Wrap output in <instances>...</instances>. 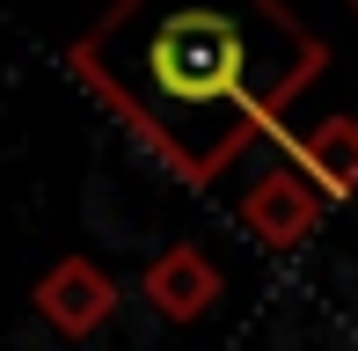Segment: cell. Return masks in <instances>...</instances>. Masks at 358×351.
Listing matches in <instances>:
<instances>
[{"label":"cell","instance_id":"obj_1","mask_svg":"<svg viewBox=\"0 0 358 351\" xmlns=\"http://www.w3.org/2000/svg\"><path fill=\"white\" fill-rule=\"evenodd\" d=\"M329 66L285 0H117L66 44V73L169 176L220 183Z\"/></svg>","mask_w":358,"mask_h":351},{"label":"cell","instance_id":"obj_2","mask_svg":"<svg viewBox=\"0 0 358 351\" xmlns=\"http://www.w3.org/2000/svg\"><path fill=\"white\" fill-rule=\"evenodd\" d=\"M322 213H329V198H322L300 169H271V176H256V183L241 190V227L264 249H307L322 234Z\"/></svg>","mask_w":358,"mask_h":351},{"label":"cell","instance_id":"obj_3","mask_svg":"<svg viewBox=\"0 0 358 351\" xmlns=\"http://www.w3.org/2000/svg\"><path fill=\"white\" fill-rule=\"evenodd\" d=\"M110 308H117V285H110V271L88 264V257H59L37 278V315L59 329V337H95V329L110 322Z\"/></svg>","mask_w":358,"mask_h":351},{"label":"cell","instance_id":"obj_4","mask_svg":"<svg viewBox=\"0 0 358 351\" xmlns=\"http://www.w3.org/2000/svg\"><path fill=\"white\" fill-rule=\"evenodd\" d=\"M139 293L154 300L161 322H205L213 300H220V271H213V257H205L198 242H176V249H161V257L146 264Z\"/></svg>","mask_w":358,"mask_h":351},{"label":"cell","instance_id":"obj_5","mask_svg":"<svg viewBox=\"0 0 358 351\" xmlns=\"http://www.w3.org/2000/svg\"><path fill=\"white\" fill-rule=\"evenodd\" d=\"M285 169H300L329 205L358 198V117H344V110H336V117H322V124H307V132H292V139H285Z\"/></svg>","mask_w":358,"mask_h":351},{"label":"cell","instance_id":"obj_6","mask_svg":"<svg viewBox=\"0 0 358 351\" xmlns=\"http://www.w3.org/2000/svg\"><path fill=\"white\" fill-rule=\"evenodd\" d=\"M351 8H358V0H351Z\"/></svg>","mask_w":358,"mask_h":351}]
</instances>
